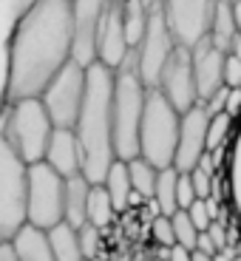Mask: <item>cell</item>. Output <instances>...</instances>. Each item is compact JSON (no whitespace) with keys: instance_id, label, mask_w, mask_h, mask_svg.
<instances>
[{"instance_id":"1","label":"cell","mask_w":241,"mask_h":261,"mask_svg":"<svg viewBox=\"0 0 241 261\" xmlns=\"http://www.w3.org/2000/svg\"><path fill=\"white\" fill-rule=\"evenodd\" d=\"M74 6L71 0H37L20 14L9 40V71L3 105L40 99L54 77L71 63Z\"/></svg>"},{"instance_id":"2","label":"cell","mask_w":241,"mask_h":261,"mask_svg":"<svg viewBox=\"0 0 241 261\" xmlns=\"http://www.w3.org/2000/svg\"><path fill=\"white\" fill-rule=\"evenodd\" d=\"M114 80H117V74L99 63L85 68V99L79 108L77 125H74V134L83 148V176L88 179V185H102L108 168L117 162L111 122Z\"/></svg>"},{"instance_id":"3","label":"cell","mask_w":241,"mask_h":261,"mask_svg":"<svg viewBox=\"0 0 241 261\" xmlns=\"http://www.w3.org/2000/svg\"><path fill=\"white\" fill-rule=\"evenodd\" d=\"M145 97L148 88L137 77L133 68V51L125 60V65L117 71L114 80V105H111V122H114V156L119 162H130L139 156V125H142Z\"/></svg>"},{"instance_id":"4","label":"cell","mask_w":241,"mask_h":261,"mask_svg":"<svg viewBox=\"0 0 241 261\" xmlns=\"http://www.w3.org/2000/svg\"><path fill=\"white\" fill-rule=\"evenodd\" d=\"M51 134L54 125L40 99H23V102L6 105L3 122H0V137L23 159V165L32 168V165H40L46 159Z\"/></svg>"},{"instance_id":"5","label":"cell","mask_w":241,"mask_h":261,"mask_svg":"<svg viewBox=\"0 0 241 261\" xmlns=\"http://www.w3.org/2000/svg\"><path fill=\"white\" fill-rule=\"evenodd\" d=\"M179 125H182V117L170 108L168 99L159 91H148L142 125H139V159H145L156 170L173 168Z\"/></svg>"},{"instance_id":"6","label":"cell","mask_w":241,"mask_h":261,"mask_svg":"<svg viewBox=\"0 0 241 261\" xmlns=\"http://www.w3.org/2000/svg\"><path fill=\"white\" fill-rule=\"evenodd\" d=\"M26 185L29 165L0 137V244L26 227Z\"/></svg>"},{"instance_id":"7","label":"cell","mask_w":241,"mask_h":261,"mask_svg":"<svg viewBox=\"0 0 241 261\" xmlns=\"http://www.w3.org/2000/svg\"><path fill=\"white\" fill-rule=\"evenodd\" d=\"M63 193L65 179L54 173L46 162L29 168L26 185V224L48 233L63 222Z\"/></svg>"},{"instance_id":"8","label":"cell","mask_w":241,"mask_h":261,"mask_svg":"<svg viewBox=\"0 0 241 261\" xmlns=\"http://www.w3.org/2000/svg\"><path fill=\"white\" fill-rule=\"evenodd\" d=\"M176 48H179V43L173 40L168 23H165L162 6L156 3L153 12H150L148 26H145L142 40H139L137 48H133V68H137V77L142 80V85L148 91L156 88L165 65H168V60L176 54Z\"/></svg>"},{"instance_id":"9","label":"cell","mask_w":241,"mask_h":261,"mask_svg":"<svg viewBox=\"0 0 241 261\" xmlns=\"http://www.w3.org/2000/svg\"><path fill=\"white\" fill-rule=\"evenodd\" d=\"M83 99H85V68L71 60V63L48 83V88L43 91L40 102H43V108H46V114H48L54 128L74 130L79 108H83Z\"/></svg>"},{"instance_id":"10","label":"cell","mask_w":241,"mask_h":261,"mask_svg":"<svg viewBox=\"0 0 241 261\" xmlns=\"http://www.w3.org/2000/svg\"><path fill=\"white\" fill-rule=\"evenodd\" d=\"M159 6L179 48L193 51L202 40H207L219 0H162Z\"/></svg>"},{"instance_id":"11","label":"cell","mask_w":241,"mask_h":261,"mask_svg":"<svg viewBox=\"0 0 241 261\" xmlns=\"http://www.w3.org/2000/svg\"><path fill=\"white\" fill-rule=\"evenodd\" d=\"M165 99L170 102V108L184 117L188 111H193L199 105V91H196V80H193V63H190L188 48H176V54L168 60L162 77H159L156 88Z\"/></svg>"},{"instance_id":"12","label":"cell","mask_w":241,"mask_h":261,"mask_svg":"<svg viewBox=\"0 0 241 261\" xmlns=\"http://www.w3.org/2000/svg\"><path fill=\"white\" fill-rule=\"evenodd\" d=\"M114 0H71L74 6V51L71 60L83 68L97 63V37Z\"/></svg>"},{"instance_id":"13","label":"cell","mask_w":241,"mask_h":261,"mask_svg":"<svg viewBox=\"0 0 241 261\" xmlns=\"http://www.w3.org/2000/svg\"><path fill=\"white\" fill-rule=\"evenodd\" d=\"M207 122H210V117L202 105H196L193 111H188L182 117L176 156H173V170L176 173H190L207 156Z\"/></svg>"},{"instance_id":"14","label":"cell","mask_w":241,"mask_h":261,"mask_svg":"<svg viewBox=\"0 0 241 261\" xmlns=\"http://www.w3.org/2000/svg\"><path fill=\"white\" fill-rule=\"evenodd\" d=\"M130 43L125 34V23H122V3H111L108 14H105L102 26H99V37H97V63L105 65L108 71L117 74L125 65V60L130 57Z\"/></svg>"},{"instance_id":"15","label":"cell","mask_w":241,"mask_h":261,"mask_svg":"<svg viewBox=\"0 0 241 261\" xmlns=\"http://www.w3.org/2000/svg\"><path fill=\"white\" fill-rule=\"evenodd\" d=\"M224 57H227V54L219 51L210 40H202V43L190 51L196 91H199V105L213 99L219 91H224Z\"/></svg>"},{"instance_id":"16","label":"cell","mask_w":241,"mask_h":261,"mask_svg":"<svg viewBox=\"0 0 241 261\" xmlns=\"http://www.w3.org/2000/svg\"><path fill=\"white\" fill-rule=\"evenodd\" d=\"M43 162H46L54 173H60L63 179L83 176V148H79V142H77V134H74V130L54 128Z\"/></svg>"},{"instance_id":"17","label":"cell","mask_w":241,"mask_h":261,"mask_svg":"<svg viewBox=\"0 0 241 261\" xmlns=\"http://www.w3.org/2000/svg\"><path fill=\"white\" fill-rule=\"evenodd\" d=\"M224 196L230 202L233 216L241 222V117L233 125V134L227 139V159H224Z\"/></svg>"},{"instance_id":"18","label":"cell","mask_w":241,"mask_h":261,"mask_svg":"<svg viewBox=\"0 0 241 261\" xmlns=\"http://www.w3.org/2000/svg\"><path fill=\"white\" fill-rule=\"evenodd\" d=\"M88 193H91V185L85 176H71L65 179V193H63V222L71 224L74 230H79L88 219Z\"/></svg>"},{"instance_id":"19","label":"cell","mask_w":241,"mask_h":261,"mask_svg":"<svg viewBox=\"0 0 241 261\" xmlns=\"http://www.w3.org/2000/svg\"><path fill=\"white\" fill-rule=\"evenodd\" d=\"M12 247L17 253V261H57L48 247L46 233L37 227H29V224L12 239Z\"/></svg>"},{"instance_id":"20","label":"cell","mask_w":241,"mask_h":261,"mask_svg":"<svg viewBox=\"0 0 241 261\" xmlns=\"http://www.w3.org/2000/svg\"><path fill=\"white\" fill-rule=\"evenodd\" d=\"M102 188H105V193H108V199H111V204H114L117 213L128 210L130 202L137 199V196H133V188H130L128 165L119 162V159L108 168V173H105V179H102Z\"/></svg>"},{"instance_id":"21","label":"cell","mask_w":241,"mask_h":261,"mask_svg":"<svg viewBox=\"0 0 241 261\" xmlns=\"http://www.w3.org/2000/svg\"><path fill=\"white\" fill-rule=\"evenodd\" d=\"M46 239H48V247H51L57 261H85L83 250H79V236L71 224L60 222L57 227H51L46 233Z\"/></svg>"},{"instance_id":"22","label":"cell","mask_w":241,"mask_h":261,"mask_svg":"<svg viewBox=\"0 0 241 261\" xmlns=\"http://www.w3.org/2000/svg\"><path fill=\"white\" fill-rule=\"evenodd\" d=\"M235 37H238V32H235V20H233V3H222V0H219L216 14H213V23H210L207 40L219 48V51L227 54Z\"/></svg>"},{"instance_id":"23","label":"cell","mask_w":241,"mask_h":261,"mask_svg":"<svg viewBox=\"0 0 241 261\" xmlns=\"http://www.w3.org/2000/svg\"><path fill=\"white\" fill-rule=\"evenodd\" d=\"M176 185H179V173L173 168L159 170L156 176V188H153V199L150 202L156 204V216H173L179 210L176 204Z\"/></svg>"},{"instance_id":"24","label":"cell","mask_w":241,"mask_h":261,"mask_svg":"<svg viewBox=\"0 0 241 261\" xmlns=\"http://www.w3.org/2000/svg\"><path fill=\"white\" fill-rule=\"evenodd\" d=\"M85 219H88L85 224L97 227L99 233L117 219V210H114V204H111V199H108V193H105L102 185H91V193H88V213H85Z\"/></svg>"},{"instance_id":"25","label":"cell","mask_w":241,"mask_h":261,"mask_svg":"<svg viewBox=\"0 0 241 261\" xmlns=\"http://www.w3.org/2000/svg\"><path fill=\"white\" fill-rule=\"evenodd\" d=\"M128 165V176H130V188H133V196L137 199H153V188H156V176L159 170L153 165H148L145 159H130Z\"/></svg>"},{"instance_id":"26","label":"cell","mask_w":241,"mask_h":261,"mask_svg":"<svg viewBox=\"0 0 241 261\" xmlns=\"http://www.w3.org/2000/svg\"><path fill=\"white\" fill-rule=\"evenodd\" d=\"M230 134H233V117L227 111L213 114L207 122V156H213L222 145H227Z\"/></svg>"},{"instance_id":"27","label":"cell","mask_w":241,"mask_h":261,"mask_svg":"<svg viewBox=\"0 0 241 261\" xmlns=\"http://www.w3.org/2000/svg\"><path fill=\"white\" fill-rule=\"evenodd\" d=\"M170 227H173V239H176L179 247H184V250H193L196 247L199 230L193 227V222L188 219V213H184V210H176V213L170 216Z\"/></svg>"},{"instance_id":"28","label":"cell","mask_w":241,"mask_h":261,"mask_svg":"<svg viewBox=\"0 0 241 261\" xmlns=\"http://www.w3.org/2000/svg\"><path fill=\"white\" fill-rule=\"evenodd\" d=\"M213 170H210V156H204L202 162H199V168L190 170V185H193V193L196 199H202V202H207L210 196H213Z\"/></svg>"},{"instance_id":"29","label":"cell","mask_w":241,"mask_h":261,"mask_svg":"<svg viewBox=\"0 0 241 261\" xmlns=\"http://www.w3.org/2000/svg\"><path fill=\"white\" fill-rule=\"evenodd\" d=\"M79 236V250H83V258L85 261H94V255L99 253V244H102V233H99L97 227H91V224H83V227L77 230Z\"/></svg>"},{"instance_id":"30","label":"cell","mask_w":241,"mask_h":261,"mask_svg":"<svg viewBox=\"0 0 241 261\" xmlns=\"http://www.w3.org/2000/svg\"><path fill=\"white\" fill-rule=\"evenodd\" d=\"M184 213H188V219L193 222V227L199 230V233H207V227L213 224V216H210V210H207V202H202V199H196Z\"/></svg>"},{"instance_id":"31","label":"cell","mask_w":241,"mask_h":261,"mask_svg":"<svg viewBox=\"0 0 241 261\" xmlns=\"http://www.w3.org/2000/svg\"><path fill=\"white\" fill-rule=\"evenodd\" d=\"M224 88L227 91H238L241 88V60H235L233 54L224 57Z\"/></svg>"},{"instance_id":"32","label":"cell","mask_w":241,"mask_h":261,"mask_svg":"<svg viewBox=\"0 0 241 261\" xmlns=\"http://www.w3.org/2000/svg\"><path fill=\"white\" fill-rule=\"evenodd\" d=\"M150 230H153V239H156L159 244H165V247H173V244H176V239H173V227H170L168 216H156L153 224H150Z\"/></svg>"},{"instance_id":"33","label":"cell","mask_w":241,"mask_h":261,"mask_svg":"<svg viewBox=\"0 0 241 261\" xmlns=\"http://www.w3.org/2000/svg\"><path fill=\"white\" fill-rule=\"evenodd\" d=\"M196 202L193 185H190V173H179V185H176V204L179 210H188Z\"/></svg>"},{"instance_id":"34","label":"cell","mask_w":241,"mask_h":261,"mask_svg":"<svg viewBox=\"0 0 241 261\" xmlns=\"http://www.w3.org/2000/svg\"><path fill=\"white\" fill-rule=\"evenodd\" d=\"M207 236L213 239V244H216V250H222V247H227V236H224V227L219 222H213L207 227Z\"/></svg>"},{"instance_id":"35","label":"cell","mask_w":241,"mask_h":261,"mask_svg":"<svg viewBox=\"0 0 241 261\" xmlns=\"http://www.w3.org/2000/svg\"><path fill=\"white\" fill-rule=\"evenodd\" d=\"M193 250H199V253H204V255H219V250H216L213 239H210L207 233H199V239H196V247H193Z\"/></svg>"},{"instance_id":"36","label":"cell","mask_w":241,"mask_h":261,"mask_svg":"<svg viewBox=\"0 0 241 261\" xmlns=\"http://www.w3.org/2000/svg\"><path fill=\"white\" fill-rule=\"evenodd\" d=\"M37 0H12V9H14V17H20V14H26L29 9L34 6Z\"/></svg>"},{"instance_id":"37","label":"cell","mask_w":241,"mask_h":261,"mask_svg":"<svg viewBox=\"0 0 241 261\" xmlns=\"http://www.w3.org/2000/svg\"><path fill=\"white\" fill-rule=\"evenodd\" d=\"M0 261H17V253H14L12 242H3V244H0Z\"/></svg>"},{"instance_id":"38","label":"cell","mask_w":241,"mask_h":261,"mask_svg":"<svg viewBox=\"0 0 241 261\" xmlns=\"http://www.w3.org/2000/svg\"><path fill=\"white\" fill-rule=\"evenodd\" d=\"M170 261H190V250L173 244V247H170Z\"/></svg>"},{"instance_id":"39","label":"cell","mask_w":241,"mask_h":261,"mask_svg":"<svg viewBox=\"0 0 241 261\" xmlns=\"http://www.w3.org/2000/svg\"><path fill=\"white\" fill-rule=\"evenodd\" d=\"M233 20H235V32L241 34V0L233 3Z\"/></svg>"},{"instance_id":"40","label":"cell","mask_w":241,"mask_h":261,"mask_svg":"<svg viewBox=\"0 0 241 261\" xmlns=\"http://www.w3.org/2000/svg\"><path fill=\"white\" fill-rule=\"evenodd\" d=\"M227 54H233L235 60H241V34L233 40V46H230V51H227Z\"/></svg>"},{"instance_id":"41","label":"cell","mask_w":241,"mask_h":261,"mask_svg":"<svg viewBox=\"0 0 241 261\" xmlns=\"http://www.w3.org/2000/svg\"><path fill=\"white\" fill-rule=\"evenodd\" d=\"M190 261H213V255H204L199 250H190Z\"/></svg>"},{"instance_id":"42","label":"cell","mask_w":241,"mask_h":261,"mask_svg":"<svg viewBox=\"0 0 241 261\" xmlns=\"http://www.w3.org/2000/svg\"><path fill=\"white\" fill-rule=\"evenodd\" d=\"M213 261H230V258H224V255L219 253V255H213Z\"/></svg>"},{"instance_id":"43","label":"cell","mask_w":241,"mask_h":261,"mask_svg":"<svg viewBox=\"0 0 241 261\" xmlns=\"http://www.w3.org/2000/svg\"><path fill=\"white\" fill-rule=\"evenodd\" d=\"M222 3H238V0H222Z\"/></svg>"},{"instance_id":"44","label":"cell","mask_w":241,"mask_h":261,"mask_svg":"<svg viewBox=\"0 0 241 261\" xmlns=\"http://www.w3.org/2000/svg\"><path fill=\"white\" fill-rule=\"evenodd\" d=\"M148 3H162V0H148Z\"/></svg>"}]
</instances>
